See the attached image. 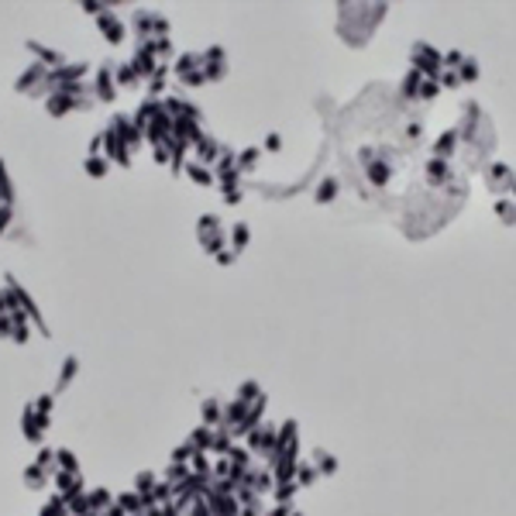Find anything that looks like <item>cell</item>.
<instances>
[{
    "label": "cell",
    "instance_id": "cell-1",
    "mask_svg": "<svg viewBox=\"0 0 516 516\" xmlns=\"http://www.w3.org/2000/svg\"><path fill=\"white\" fill-rule=\"evenodd\" d=\"M413 69H417V73L423 69L430 79H437V76H441V55H437L430 45H417V49H413Z\"/></svg>",
    "mask_w": 516,
    "mask_h": 516
},
{
    "label": "cell",
    "instance_id": "cell-2",
    "mask_svg": "<svg viewBox=\"0 0 516 516\" xmlns=\"http://www.w3.org/2000/svg\"><path fill=\"white\" fill-rule=\"evenodd\" d=\"M100 31H103L110 42H121V38H124V28H121V25H117V18H110V14H103V18H100Z\"/></svg>",
    "mask_w": 516,
    "mask_h": 516
},
{
    "label": "cell",
    "instance_id": "cell-3",
    "mask_svg": "<svg viewBox=\"0 0 516 516\" xmlns=\"http://www.w3.org/2000/svg\"><path fill=\"white\" fill-rule=\"evenodd\" d=\"M97 93L100 100H114V83H110V66L100 69V79H97Z\"/></svg>",
    "mask_w": 516,
    "mask_h": 516
},
{
    "label": "cell",
    "instance_id": "cell-4",
    "mask_svg": "<svg viewBox=\"0 0 516 516\" xmlns=\"http://www.w3.org/2000/svg\"><path fill=\"white\" fill-rule=\"evenodd\" d=\"M458 79H461V83H471V79H478V62H475V59H465V62H461V73H458Z\"/></svg>",
    "mask_w": 516,
    "mask_h": 516
},
{
    "label": "cell",
    "instance_id": "cell-5",
    "mask_svg": "<svg viewBox=\"0 0 516 516\" xmlns=\"http://www.w3.org/2000/svg\"><path fill=\"white\" fill-rule=\"evenodd\" d=\"M334 197H337V183H334V179H323L320 190H317V203H327V200H334Z\"/></svg>",
    "mask_w": 516,
    "mask_h": 516
},
{
    "label": "cell",
    "instance_id": "cell-6",
    "mask_svg": "<svg viewBox=\"0 0 516 516\" xmlns=\"http://www.w3.org/2000/svg\"><path fill=\"white\" fill-rule=\"evenodd\" d=\"M186 172H190V179H197V183H203V186L210 183V172H207L203 165H197V162H190V165H186Z\"/></svg>",
    "mask_w": 516,
    "mask_h": 516
},
{
    "label": "cell",
    "instance_id": "cell-7",
    "mask_svg": "<svg viewBox=\"0 0 516 516\" xmlns=\"http://www.w3.org/2000/svg\"><path fill=\"white\" fill-rule=\"evenodd\" d=\"M25 482H28V485H35V489H38V485H42V482H45V468H38V465H31V468H28V471H25Z\"/></svg>",
    "mask_w": 516,
    "mask_h": 516
},
{
    "label": "cell",
    "instance_id": "cell-8",
    "mask_svg": "<svg viewBox=\"0 0 516 516\" xmlns=\"http://www.w3.org/2000/svg\"><path fill=\"white\" fill-rule=\"evenodd\" d=\"M427 172H430V179L437 183V179H444V176H447V165H444L441 158H430V165H427Z\"/></svg>",
    "mask_w": 516,
    "mask_h": 516
},
{
    "label": "cell",
    "instance_id": "cell-9",
    "mask_svg": "<svg viewBox=\"0 0 516 516\" xmlns=\"http://www.w3.org/2000/svg\"><path fill=\"white\" fill-rule=\"evenodd\" d=\"M42 73H45V69H42V66H35V69H31V73H25V79H18V90H31V83H35V79H38V76H42Z\"/></svg>",
    "mask_w": 516,
    "mask_h": 516
},
{
    "label": "cell",
    "instance_id": "cell-10",
    "mask_svg": "<svg viewBox=\"0 0 516 516\" xmlns=\"http://www.w3.org/2000/svg\"><path fill=\"white\" fill-rule=\"evenodd\" d=\"M417 90H420V73H417V69H413V73H410V76H406V83H403V93H406V97H410V93H417Z\"/></svg>",
    "mask_w": 516,
    "mask_h": 516
},
{
    "label": "cell",
    "instance_id": "cell-11",
    "mask_svg": "<svg viewBox=\"0 0 516 516\" xmlns=\"http://www.w3.org/2000/svg\"><path fill=\"white\" fill-rule=\"evenodd\" d=\"M248 238H251V234H248V224H238V227H234V248H245Z\"/></svg>",
    "mask_w": 516,
    "mask_h": 516
},
{
    "label": "cell",
    "instance_id": "cell-12",
    "mask_svg": "<svg viewBox=\"0 0 516 516\" xmlns=\"http://www.w3.org/2000/svg\"><path fill=\"white\" fill-rule=\"evenodd\" d=\"M369 176H372V183H386V179H389V169L379 162V165H372V169H369Z\"/></svg>",
    "mask_w": 516,
    "mask_h": 516
},
{
    "label": "cell",
    "instance_id": "cell-13",
    "mask_svg": "<svg viewBox=\"0 0 516 516\" xmlns=\"http://www.w3.org/2000/svg\"><path fill=\"white\" fill-rule=\"evenodd\" d=\"M86 172H90V176H103V172H107V162H100L97 155L86 162Z\"/></svg>",
    "mask_w": 516,
    "mask_h": 516
},
{
    "label": "cell",
    "instance_id": "cell-14",
    "mask_svg": "<svg viewBox=\"0 0 516 516\" xmlns=\"http://www.w3.org/2000/svg\"><path fill=\"white\" fill-rule=\"evenodd\" d=\"M55 458H59V465H62L66 471H76V458H73V451H59Z\"/></svg>",
    "mask_w": 516,
    "mask_h": 516
},
{
    "label": "cell",
    "instance_id": "cell-15",
    "mask_svg": "<svg viewBox=\"0 0 516 516\" xmlns=\"http://www.w3.org/2000/svg\"><path fill=\"white\" fill-rule=\"evenodd\" d=\"M117 73H121V83H124V86H131V83L138 79V73H134V66H124V69H117Z\"/></svg>",
    "mask_w": 516,
    "mask_h": 516
},
{
    "label": "cell",
    "instance_id": "cell-16",
    "mask_svg": "<svg viewBox=\"0 0 516 516\" xmlns=\"http://www.w3.org/2000/svg\"><path fill=\"white\" fill-rule=\"evenodd\" d=\"M437 79H441V83H444L447 90H454V86H461V79H458V73H441Z\"/></svg>",
    "mask_w": 516,
    "mask_h": 516
},
{
    "label": "cell",
    "instance_id": "cell-17",
    "mask_svg": "<svg viewBox=\"0 0 516 516\" xmlns=\"http://www.w3.org/2000/svg\"><path fill=\"white\" fill-rule=\"evenodd\" d=\"M417 93H420V97H423V100H434V97H437V83H434V79H430V83H423V86H420V90H417Z\"/></svg>",
    "mask_w": 516,
    "mask_h": 516
},
{
    "label": "cell",
    "instance_id": "cell-18",
    "mask_svg": "<svg viewBox=\"0 0 516 516\" xmlns=\"http://www.w3.org/2000/svg\"><path fill=\"white\" fill-rule=\"evenodd\" d=\"M224 76V62H210L207 66V79H221Z\"/></svg>",
    "mask_w": 516,
    "mask_h": 516
},
{
    "label": "cell",
    "instance_id": "cell-19",
    "mask_svg": "<svg viewBox=\"0 0 516 516\" xmlns=\"http://www.w3.org/2000/svg\"><path fill=\"white\" fill-rule=\"evenodd\" d=\"M451 148H454V131H447V134L437 141V151H451Z\"/></svg>",
    "mask_w": 516,
    "mask_h": 516
},
{
    "label": "cell",
    "instance_id": "cell-20",
    "mask_svg": "<svg viewBox=\"0 0 516 516\" xmlns=\"http://www.w3.org/2000/svg\"><path fill=\"white\" fill-rule=\"evenodd\" d=\"M203 417H207V423H217V420H221V413H217V403H207V406H203Z\"/></svg>",
    "mask_w": 516,
    "mask_h": 516
},
{
    "label": "cell",
    "instance_id": "cell-21",
    "mask_svg": "<svg viewBox=\"0 0 516 516\" xmlns=\"http://www.w3.org/2000/svg\"><path fill=\"white\" fill-rule=\"evenodd\" d=\"M255 158H258V148H245L241 151V165H255Z\"/></svg>",
    "mask_w": 516,
    "mask_h": 516
},
{
    "label": "cell",
    "instance_id": "cell-22",
    "mask_svg": "<svg viewBox=\"0 0 516 516\" xmlns=\"http://www.w3.org/2000/svg\"><path fill=\"white\" fill-rule=\"evenodd\" d=\"M73 372H76V358H69V362H66V369H62V386H69Z\"/></svg>",
    "mask_w": 516,
    "mask_h": 516
},
{
    "label": "cell",
    "instance_id": "cell-23",
    "mask_svg": "<svg viewBox=\"0 0 516 516\" xmlns=\"http://www.w3.org/2000/svg\"><path fill=\"white\" fill-rule=\"evenodd\" d=\"M313 478H317V471L310 465H299V482H313Z\"/></svg>",
    "mask_w": 516,
    "mask_h": 516
},
{
    "label": "cell",
    "instance_id": "cell-24",
    "mask_svg": "<svg viewBox=\"0 0 516 516\" xmlns=\"http://www.w3.org/2000/svg\"><path fill=\"white\" fill-rule=\"evenodd\" d=\"M183 83H186V86H200V83H203V73H190V76H183Z\"/></svg>",
    "mask_w": 516,
    "mask_h": 516
},
{
    "label": "cell",
    "instance_id": "cell-25",
    "mask_svg": "<svg viewBox=\"0 0 516 516\" xmlns=\"http://www.w3.org/2000/svg\"><path fill=\"white\" fill-rule=\"evenodd\" d=\"M265 148H272V151H279V148H282V138H279V134H269V141H265Z\"/></svg>",
    "mask_w": 516,
    "mask_h": 516
},
{
    "label": "cell",
    "instance_id": "cell-26",
    "mask_svg": "<svg viewBox=\"0 0 516 516\" xmlns=\"http://www.w3.org/2000/svg\"><path fill=\"white\" fill-rule=\"evenodd\" d=\"M461 62H465L461 52H447V66H461Z\"/></svg>",
    "mask_w": 516,
    "mask_h": 516
},
{
    "label": "cell",
    "instance_id": "cell-27",
    "mask_svg": "<svg viewBox=\"0 0 516 516\" xmlns=\"http://www.w3.org/2000/svg\"><path fill=\"white\" fill-rule=\"evenodd\" d=\"M251 396H258V389L248 382V386H241V399H251Z\"/></svg>",
    "mask_w": 516,
    "mask_h": 516
},
{
    "label": "cell",
    "instance_id": "cell-28",
    "mask_svg": "<svg viewBox=\"0 0 516 516\" xmlns=\"http://www.w3.org/2000/svg\"><path fill=\"white\" fill-rule=\"evenodd\" d=\"M38 410H42V417H45V413L52 410V396H42V399H38Z\"/></svg>",
    "mask_w": 516,
    "mask_h": 516
},
{
    "label": "cell",
    "instance_id": "cell-29",
    "mask_svg": "<svg viewBox=\"0 0 516 516\" xmlns=\"http://www.w3.org/2000/svg\"><path fill=\"white\" fill-rule=\"evenodd\" d=\"M317 458H320V468H323V471H334V458H327V454H317Z\"/></svg>",
    "mask_w": 516,
    "mask_h": 516
},
{
    "label": "cell",
    "instance_id": "cell-30",
    "mask_svg": "<svg viewBox=\"0 0 516 516\" xmlns=\"http://www.w3.org/2000/svg\"><path fill=\"white\" fill-rule=\"evenodd\" d=\"M7 221H11V207H0V231L7 227Z\"/></svg>",
    "mask_w": 516,
    "mask_h": 516
},
{
    "label": "cell",
    "instance_id": "cell-31",
    "mask_svg": "<svg viewBox=\"0 0 516 516\" xmlns=\"http://www.w3.org/2000/svg\"><path fill=\"white\" fill-rule=\"evenodd\" d=\"M509 210H513V207H509V203H499V214H502V221H509V217H513V214H509Z\"/></svg>",
    "mask_w": 516,
    "mask_h": 516
},
{
    "label": "cell",
    "instance_id": "cell-32",
    "mask_svg": "<svg viewBox=\"0 0 516 516\" xmlns=\"http://www.w3.org/2000/svg\"><path fill=\"white\" fill-rule=\"evenodd\" d=\"M7 330H11V320H7L4 313H0V334H7Z\"/></svg>",
    "mask_w": 516,
    "mask_h": 516
},
{
    "label": "cell",
    "instance_id": "cell-33",
    "mask_svg": "<svg viewBox=\"0 0 516 516\" xmlns=\"http://www.w3.org/2000/svg\"><path fill=\"white\" fill-rule=\"evenodd\" d=\"M107 516H124V506H110V509H107Z\"/></svg>",
    "mask_w": 516,
    "mask_h": 516
}]
</instances>
